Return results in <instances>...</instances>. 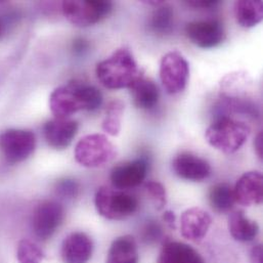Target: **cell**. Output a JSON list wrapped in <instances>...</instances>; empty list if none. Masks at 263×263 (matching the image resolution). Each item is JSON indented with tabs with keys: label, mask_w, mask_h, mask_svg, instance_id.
<instances>
[{
	"label": "cell",
	"mask_w": 263,
	"mask_h": 263,
	"mask_svg": "<svg viewBox=\"0 0 263 263\" xmlns=\"http://www.w3.org/2000/svg\"><path fill=\"white\" fill-rule=\"evenodd\" d=\"M73 47H74V50L78 53H81L83 51H85L88 47V43L87 41H85L84 39H77L74 41L73 43Z\"/></svg>",
	"instance_id": "33"
},
{
	"label": "cell",
	"mask_w": 263,
	"mask_h": 263,
	"mask_svg": "<svg viewBox=\"0 0 263 263\" xmlns=\"http://www.w3.org/2000/svg\"><path fill=\"white\" fill-rule=\"evenodd\" d=\"M159 75L161 83L168 95L174 96L184 90L190 76V66L178 51H170L160 62Z\"/></svg>",
	"instance_id": "7"
},
{
	"label": "cell",
	"mask_w": 263,
	"mask_h": 263,
	"mask_svg": "<svg viewBox=\"0 0 263 263\" xmlns=\"http://www.w3.org/2000/svg\"><path fill=\"white\" fill-rule=\"evenodd\" d=\"M93 252L91 238L82 232L67 236L63 242L61 255L64 263H87Z\"/></svg>",
	"instance_id": "16"
},
{
	"label": "cell",
	"mask_w": 263,
	"mask_h": 263,
	"mask_svg": "<svg viewBox=\"0 0 263 263\" xmlns=\"http://www.w3.org/2000/svg\"><path fill=\"white\" fill-rule=\"evenodd\" d=\"M148 163L144 159H136L115 166L110 179L115 189L126 191L140 185L146 177Z\"/></svg>",
	"instance_id": "11"
},
{
	"label": "cell",
	"mask_w": 263,
	"mask_h": 263,
	"mask_svg": "<svg viewBox=\"0 0 263 263\" xmlns=\"http://www.w3.org/2000/svg\"><path fill=\"white\" fill-rule=\"evenodd\" d=\"M125 106L121 101H112L106 110V117L103 121V130L111 136H117L121 132L122 117Z\"/></svg>",
	"instance_id": "24"
},
{
	"label": "cell",
	"mask_w": 263,
	"mask_h": 263,
	"mask_svg": "<svg viewBox=\"0 0 263 263\" xmlns=\"http://www.w3.org/2000/svg\"><path fill=\"white\" fill-rule=\"evenodd\" d=\"M250 263H263V251L261 245H256L250 252Z\"/></svg>",
	"instance_id": "30"
},
{
	"label": "cell",
	"mask_w": 263,
	"mask_h": 263,
	"mask_svg": "<svg viewBox=\"0 0 263 263\" xmlns=\"http://www.w3.org/2000/svg\"><path fill=\"white\" fill-rule=\"evenodd\" d=\"M36 137L30 130L8 129L0 134V152L6 162L21 163L35 151Z\"/></svg>",
	"instance_id": "8"
},
{
	"label": "cell",
	"mask_w": 263,
	"mask_h": 263,
	"mask_svg": "<svg viewBox=\"0 0 263 263\" xmlns=\"http://www.w3.org/2000/svg\"><path fill=\"white\" fill-rule=\"evenodd\" d=\"M5 30H6V25L4 23V21L0 17V38L3 36V34L5 33Z\"/></svg>",
	"instance_id": "34"
},
{
	"label": "cell",
	"mask_w": 263,
	"mask_h": 263,
	"mask_svg": "<svg viewBox=\"0 0 263 263\" xmlns=\"http://www.w3.org/2000/svg\"><path fill=\"white\" fill-rule=\"evenodd\" d=\"M130 90L134 106L137 109L147 111L154 109L158 105L160 92L154 81L145 79L142 76L132 85Z\"/></svg>",
	"instance_id": "18"
},
{
	"label": "cell",
	"mask_w": 263,
	"mask_h": 263,
	"mask_svg": "<svg viewBox=\"0 0 263 263\" xmlns=\"http://www.w3.org/2000/svg\"><path fill=\"white\" fill-rule=\"evenodd\" d=\"M64 207L55 201L41 202L33 212L32 229L35 236L46 241L50 239L63 223Z\"/></svg>",
	"instance_id": "9"
},
{
	"label": "cell",
	"mask_w": 263,
	"mask_h": 263,
	"mask_svg": "<svg viewBox=\"0 0 263 263\" xmlns=\"http://www.w3.org/2000/svg\"><path fill=\"white\" fill-rule=\"evenodd\" d=\"M186 4L194 8L209 9L217 6L219 4V1L218 0H190L186 2Z\"/></svg>",
	"instance_id": "29"
},
{
	"label": "cell",
	"mask_w": 263,
	"mask_h": 263,
	"mask_svg": "<svg viewBox=\"0 0 263 263\" xmlns=\"http://www.w3.org/2000/svg\"><path fill=\"white\" fill-rule=\"evenodd\" d=\"M95 205L98 213L109 220H123L138 209V200L125 191L101 186L96 193Z\"/></svg>",
	"instance_id": "4"
},
{
	"label": "cell",
	"mask_w": 263,
	"mask_h": 263,
	"mask_svg": "<svg viewBox=\"0 0 263 263\" xmlns=\"http://www.w3.org/2000/svg\"><path fill=\"white\" fill-rule=\"evenodd\" d=\"M164 234L161 224L158 221L149 220L143 226L140 234V238L145 244H155L162 240Z\"/></svg>",
	"instance_id": "27"
},
{
	"label": "cell",
	"mask_w": 263,
	"mask_h": 263,
	"mask_svg": "<svg viewBox=\"0 0 263 263\" xmlns=\"http://www.w3.org/2000/svg\"><path fill=\"white\" fill-rule=\"evenodd\" d=\"M187 38L201 48H213L222 43L224 29L217 20L194 21L185 26Z\"/></svg>",
	"instance_id": "10"
},
{
	"label": "cell",
	"mask_w": 263,
	"mask_h": 263,
	"mask_svg": "<svg viewBox=\"0 0 263 263\" xmlns=\"http://www.w3.org/2000/svg\"><path fill=\"white\" fill-rule=\"evenodd\" d=\"M163 220L169 229L175 230V228H176V217H175V214L172 211H169V210L165 211L163 213Z\"/></svg>",
	"instance_id": "31"
},
{
	"label": "cell",
	"mask_w": 263,
	"mask_h": 263,
	"mask_svg": "<svg viewBox=\"0 0 263 263\" xmlns=\"http://www.w3.org/2000/svg\"><path fill=\"white\" fill-rule=\"evenodd\" d=\"M208 199L210 206L217 213L230 212L236 203L234 189L226 182L216 183L211 186Z\"/></svg>",
	"instance_id": "22"
},
{
	"label": "cell",
	"mask_w": 263,
	"mask_h": 263,
	"mask_svg": "<svg viewBox=\"0 0 263 263\" xmlns=\"http://www.w3.org/2000/svg\"><path fill=\"white\" fill-rule=\"evenodd\" d=\"M236 203L250 207L262 203L263 177L259 171H249L244 173L234 187Z\"/></svg>",
	"instance_id": "13"
},
{
	"label": "cell",
	"mask_w": 263,
	"mask_h": 263,
	"mask_svg": "<svg viewBox=\"0 0 263 263\" xmlns=\"http://www.w3.org/2000/svg\"><path fill=\"white\" fill-rule=\"evenodd\" d=\"M76 161L87 168H99L111 163L117 156L115 145L104 134L82 137L75 146Z\"/></svg>",
	"instance_id": "5"
},
{
	"label": "cell",
	"mask_w": 263,
	"mask_h": 263,
	"mask_svg": "<svg viewBox=\"0 0 263 263\" xmlns=\"http://www.w3.org/2000/svg\"><path fill=\"white\" fill-rule=\"evenodd\" d=\"M16 258L18 263H41L45 258V253L34 242L22 240L17 245Z\"/></svg>",
	"instance_id": "25"
},
{
	"label": "cell",
	"mask_w": 263,
	"mask_h": 263,
	"mask_svg": "<svg viewBox=\"0 0 263 263\" xmlns=\"http://www.w3.org/2000/svg\"><path fill=\"white\" fill-rule=\"evenodd\" d=\"M144 189L153 201L157 210H162L167 204V193L164 185L159 181H148L144 184Z\"/></svg>",
	"instance_id": "26"
},
{
	"label": "cell",
	"mask_w": 263,
	"mask_h": 263,
	"mask_svg": "<svg viewBox=\"0 0 263 263\" xmlns=\"http://www.w3.org/2000/svg\"><path fill=\"white\" fill-rule=\"evenodd\" d=\"M80 184L71 178H64L57 182L55 192L63 199H75L80 194Z\"/></svg>",
	"instance_id": "28"
},
{
	"label": "cell",
	"mask_w": 263,
	"mask_h": 263,
	"mask_svg": "<svg viewBox=\"0 0 263 263\" xmlns=\"http://www.w3.org/2000/svg\"><path fill=\"white\" fill-rule=\"evenodd\" d=\"M263 134L262 132H259L254 140V147H255V152L258 156V158L260 160H262L263 158Z\"/></svg>",
	"instance_id": "32"
},
{
	"label": "cell",
	"mask_w": 263,
	"mask_h": 263,
	"mask_svg": "<svg viewBox=\"0 0 263 263\" xmlns=\"http://www.w3.org/2000/svg\"><path fill=\"white\" fill-rule=\"evenodd\" d=\"M139 254L135 239L129 236L117 238L111 245L106 263H138Z\"/></svg>",
	"instance_id": "19"
},
{
	"label": "cell",
	"mask_w": 263,
	"mask_h": 263,
	"mask_svg": "<svg viewBox=\"0 0 263 263\" xmlns=\"http://www.w3.org/2000/svg\"><path fill=\"white\" fill-rule=\"evenodd\" d=\"M250 132V127L245 122L229 115H220L207 128L205 137L214 148L224 154H234L245 144Z\"/></svg>",
	"instance_id": "3"
},
{
	"label": "cell",
	"mask_w": 263,
	"mask_h": 263,
	"mask_svg": "<svg viewBox=\"0 0 263 263\" xmlns=\"http://www.w3.org/2000/svg\"><path fill=\"white\" fill-rule=\"evenodd\" d=\"M229 231L236 241L250 242L258 235L259 227L256 221L250 220L242 210H237L230 215Z\"/></svg>",
	"instance_id": "20"
},
{
	"label": "cell",
	"mask_w": 263,
	"mask_h": 263,
	"mask_svg": "<svg viewBox=\"0 0 263 263\" xmlns=\"http://www.w3.org/2000/svg\"><path fill=\"white\" fill-rule=\"evenodd\" d=\"M78 132V123L69 118H54L43 125V135L49 146L65 149L73 141Z\"/></svg>",
	"instance_id": "15"
},
{
	"label": "cell",
	"mask_w": 263,
	"mask_h": 263,
	"mask_svg": "<svg viewBox=\"0 0 263 263\" xmlns=\"http://www.w3.org/2000/svg\"><path fill=\"white\" fill-rule=\"evenodd\" d=\"M235 16L243 28H253L263 18V2L261 0H240L234 4Z\"/></svg>",
	"instance_id": "21"
},
{
	"label": "cell",
	"mask_w": 263,
	"mask_h": 263,
	"mask_svg": "<svg viewBox=\"0 0 263 263\" xmlns=\"http://www.w3.org/2000/svg\"><path fill=\"white\" fill-rule=\"evenodd\" d=\"M174 173L181 179L200 182L211 175L210 164L199 156L183 152L178 154L172 161Z\"/></svg>",
	"instance_id": "12"
},
{
	"label": "cell",
	"mask_w": 263,
	"mask_h": 263,
	"mask_svg": "<svg viewBox=\"0 0 263 263\" xmlns=\"http://www.w3.org/2000/svg\"><path fill=\"white\" fill-rule=\"evenodd\" d=\"M65 17L77 27H88L106 18L113 10V3L105 0H76L62 3Z\"/></svg>",
	"instance_id": "6"
},
{
	"label": "cell",
	"mask_w": 263,
	"mask_h": 263,
	"mask_svg": "<svg viewBox=\"0 0 263 263\" xmlns=\"http://www.w3.org/2000/svg\"><path fill=\"white\" fill-rule=\"evenodd\" d=\"M96 72L100 82L108 89H130L143 76L127 47L117 49L108 59L99 63Z\"/></svg>",
	"instance_id": "2"
},
{
	"label": "cell",
	"mask_w": 263,
	"mask_h": 263,
	"mask_svg": "<svg viewBox=\"0 0 263 263\" xmlns=\"http://www.w3.org/2000/svg\"><path fill=\"white\" fill-rule=\"evenodd\" d=\"M103 103L101 91L85 82L74 80L52 91L49 108L55 118H69L80 111H96Z\"/></svg>",
	"instance_id": "1"
},
{
	"label": "cell",
	"mask_w": 263,
	"mask_h": 263,
	"mask_svg": "<svg viewBox=\"0 0 263 263\" xmlns=\"http://www.w3.org/2000/svg\"><path fill=\"white\" fill-rule=\"evenodd\" d=\"M173 9L170 5L163 2L155 9L148 21L149 30L157 36L169 35L173 30Z\"/></svg>",
	"instance_id": "23"
},
{
	"label": "cell",
	"mask_w": 263,
	"mask_h": 263,
	"mask_svg": "<svg viewBox=\"0 0 263 263\" xmlns=\"http://www.w3.org/2000/svg\"><path fill=\"white\" fill-rule=\"evenodd\" d=\"M212 218L205 210L194 207L184 211L180 217L181 236L194 243H200L208 234Z\"/></svg>",
	"instance_id": "14"
},
{
	"label": "cell",
	"mask_w": 263,
	"mask_h": 263,
	"mask_svg": "<svg viewBox=\"0 0 263 263\" xmlns=\"http://www.w3.org/2000/svg\"><path fill=\"white\" fill-rule=\"evenodd\" d=\"M158 263H205L203 257L193 247L180 243L168 241L164 243Z\"/></svg>",
	"instance_id": "17"
}]
</instances>
